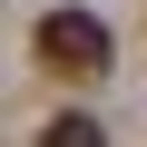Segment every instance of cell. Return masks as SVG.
<instances>
[{"instance_id":"6da1fadb","label":"cell","mask_w":147,"mask_h":147,"mask_svg":"<svg viewBox=\"0 0 147 147\" xmlns=\"http://www.w3.org/2000/svg\"><path fill=\"white\" fill-rule=\"evenodd\" d=\"M30 49H39V69H49V79H69V88L108 79V59H118V39H108V20H98V10H49Z\"/></svg>"},{"instance_id":"7a4b0ae2","label":"cell","mask_w":147,"mask_h":147,"mask_svg":"<svg viewBox=\"0 0 147 147\" xmlns=\"http://www.w3.org/2000/svg\"><path fill=\"white\" fill-rule=\"evenodd\" d=\"M39 147H108V137H98V118H88V108H69V118H49V127H39Z\"/></svg>"}]
</instances>
